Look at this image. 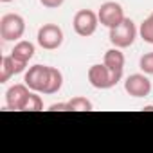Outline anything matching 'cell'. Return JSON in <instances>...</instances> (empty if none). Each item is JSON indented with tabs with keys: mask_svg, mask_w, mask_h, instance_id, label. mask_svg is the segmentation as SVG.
Listing matches in <instances>:
<instances>
[{
	"mask_svg": "<svg viewBox=\"0 0 153 153\" xmlns=\"http://www.w3.org/2000/svg\"><path fill=\"white\" fill-rule=\"evenodd\" d=\"M137 27L133 24L131 18H124L119 25L110 29V42L114 47L117 49H126L130 45H133L135 38H137Z\"/></svg>",
	"mask_w": 153,
	"mask_h": 153,
	"instance_id": "1",
	"label": "cell"
},
{
	"mask_svg": "<svg viewBox=\"0 0 153 153\" xmlns=\"http://www.w3.org/2000/svg\"><path fill=\"white\" fill-rule=\"evenodd\" d=\"M25 33V20L16 13H7L0 18V36L6 42H16Z\"/></svg>",
	"mask_w": 153,
	"mask_h": 153,
	"instance_id": "2",
	"label": "cell"
},
{
	"mask_svg": "<svg viewBox=\"0 0 153 153\" xmlns=\"http://www.w3.org/2000/svg\"><path fill=\"white\" fill-rule=\"evenodd\" d=\"M97 24H99V16H97V13H94L90 9H79L74 15V20H72V27H74L76 34L83 36V38L92 36L97 29Z\"/></svg>",
	"mask_w": 153,
	"mask_h": 153,
	"instance_id": "3",
	"label": "cell"
},
{
	"mask_svg": "<svg viewBox=\"0 0 153 153\" xmlns=\"http://www.w3.org/2000/svg\"><path fill=\"white\" fill-rule=\"evenodd\" d=\"M88 83L97 88V90H108L112 87H115L119 81L115 79V76L110 72V68L105 63H96L88 68Z\"/></svg>",
	"mask_w": 153,
	"mask_h": 153,
	"instance_id": "4",
	"label": "cell"
},
{
	"mask_svg": "<svg viewBox=\"0 0 153 153\" xmlns=\"http://www.w3.org/2000/svg\"><path fill=\"white\" fill-rule=\"evenodd\" d=\"M38 45L45 51H56L63 43V31L56 24H45L38 29Z\"/></svg>",
	"mask_w": 153,
	"mask_h": 153,
	"instance_id": "5",
	"label": "cell"
},
{
	"mask_svg": "<svg viewBox=\"0 0 153 153\" xmlns=\"http://www.w3.org/2000/svg\"><path fill=\"white\" fill-rule=\"evenodd\" d=\"M49 76H51V67L47 65H33L29 67V70L25 72V85L33 90V92H45L47 83H49Z\"/></svg>",
	"mask_w": 153,
	"mask_h": 153,
	"instance_id": "6",
	"label": "cell"
},
{
	"mask_svg": "<svg viewBox=\"0 0 153 153\" xmlns=\"http://www.w3.org/2000/svg\"><path fill=\"white\" fill-rule=\"evenodd\" d=\"M97 16H99V24H103L108 29L119 25L126 18L123 6L117 4V2H105V4H101V7L97 11Z\"/></svg>",
	"mask_w": 153,
	"mask_h": 153,
	"instance_id": "7",
	"label": "cell"
},
{
	"mask_svg": "<svg viewBox=\"0 0 153 153\" xmlns=\"http://www.w3.org/2000/svg\"><path fill=\"white\" fill-rule=\"evenodd\" d=\"M31 88L27 85H13L7 88L6 92V105L9 110H16V112H24L25 110V105H27V99L31 96L29 92Z\"/></svg>",
	"mask_w": 153,
	"mask_h": 153,
	"instance_id": "8",
	"label": "cell"
},
{
	"mask_svg": "<svg viewBox=\"0 0 153 153\" xmlns=\"http://www.w3.org/2000/svg\"><path fill=\"white\" fill-rule=\"evenodd\" d=\"M124 90L131 97H146L151 92V81L144 74H131L124 81Z\"/></svg>",
	"mask_w": 153,
	"mask_h": 153,
	"instance_id": "9",
	"label": "cell"
},
{
	"mask_svg": "<svg viewBox=\"0 0 153 153\" xmlns=\"http://www.w3.org/2000/svg\"><path fill=\"white\" fill-rule=\"evenodd\" d=\"M103 63L110 68V72L115 76V79L121 81V78H123V70H124V54L121 52V49H117V47L108 49V51L105 52Z\"/></svg>",
	"mask_w": 153,
	"mask_h": 153,
	"instance_id": "10",
	"label": "cell"
},
{
	"mask_svg": "<svg viewBox=\"0 0 153 153\" xmlns=\"http://www.w3.org/2000/svg\"><path fill=\"white\" fill-rule=\"evenodd\" d=\"M25 67H27L25 63L15 59L11 54L9 56H2V59H0V83H7L11 76L24 72Z\"/></svg>",
	"mask_w": 153,
	"mask_h": 153,
	"instance_id": "11",
	"label": "cell"
},
{
	"mask_svg": "<svg viewBox=\"0 0 153 153\" xmlns=\"http://www.w3.org/2000/svg\"><path fill=\"white\" fill-rule=\"evenodd\" d=\"M11 56H13L15 59H18V61H22V63L27 65L29 59H33V56H34V45H33L31 42H27V40H20V42L13 47Z\"/></svg>",
	"mask_w": 153,
	"mask_h": 153,
	"instance_id": "12",
	"label": "cell"
},
{
	"mask_svg": "<svg viewBox=\"0 0 153 153\" xmlns=\"http://www.w3.org/2000/svg\"><path fill=\"white\" fill-rule=\"evenodd\" d=\"M61 85H63V74H61L58 68L51 67L49 83H47V88H45V92H43V94H56V92H59V90H61Z\"/></svg>",
	"mask_w": 153,
	"mask_h": 153,
	"instance_id": "13",
	"label": "cell"
},
{
	"mask_svg": "<svg viewBox=\"0 0 153 153\" xmlns=\"http://www.w3.org/2000/svg\"><path fill=\"white\" fill-rule=\"evenodd\" d=\"M67 105H68V110H74V112H90L94 108L92 103L87 97H81V96L72 97L70 101H67Z\"/></svg>",
	"mask_w": 153,
	"mask_h": 153,
	"instance_id": "14",
	"label": "cell"
},
{
	"mask_svg": "<svg viewBox=\"0 0 153 153\" xmlns=\"http://www.w3.org/2000/svg\"><path fill=\"white\" fill-rule=\"evenodd\" d=\"M139 34H140V38H142L146 43H153V13L140 24Z\"/></svg>",
	"mask_w": 153,
	"mask_h": 153,
	"instance_id": "15",
	"label": "cell"
},
{
	"mask_svg": "<svg viewBox=\"0 0 153 153\" xmlns=\"http://www.w3.org/2000/svg\"><path fill=\"white\" fill-rule=\"evenodd\" d=\"M139 67H140V70H142L144 74L153 76V52L142 54L140 59H139Z\"/></svg>",
	"mask_w": 153,
	"mask_h": 153,
	"instance_id": "16",
	"label": "cell"
},
{
	"mask_svg": "<svg viewBox=\"0 0 153 153\" xmlns=\"http://www.w3.org/2000/svg\"><path fill=\"white\" fill-rule=\"evenodd\" d=\"M25 110H29V112H40V110H43V101L38 96V92H31V96L27 99V105H25Z\"/></svg>",
	"mask_w": 153,
	"mask_h": 153,
	"instance_id": "17",
	"label": "cell"
},
{
	"mask_svg": "<svg viewBox=\"0 0 153 153\" xmlns=\"http://www.w3.org/2000/svg\"><path fill=\"white\" fill-rule=\"evenodd\" d=\"M63 2L65 0H40V4L43 7H47V9H56V7L63 6Z\"/></svg>",
	"mask_w": 153,
	"mask_h": 153,
	"instance_id": "18",
	"label": "cell"
},
{
	"mask_svg": "<svg viewBox=\"0 0 153 153\" xmlns=\"http://www.w3.org/2000/svg\"><path fill=\"white\" fill-rule=\"evenodd\" d=\"M65 110H68L67 103H54L49 106V112H65Z\"/></svg>",
	"mask_w": 153,
	"mask_h": 153,
	"instance_id": "19",
	"label": "cell"
},
{
	"mask_svg": "<svg viewBox=\"0 0 153 153\" xmlns=\"http://www.w3.org/2000/svg\"><path fill=\"white\" fill-rule=\"evenodd\" d=\"M144 110L146 112H153V106H144Z\"/></svg>",
	"mask_w": 153,
	"mask_h": 153,
	"instance_id": "20",
	"label": "cell"
},
{
	"mask_svg": "<svg viewBox=\"0 0 153 153\" xmlns=\"http://www.w3.org/2000/svg\"><path fill=\"white\" fill-rule=\"evenodd\" d=\"M0 2H13V0H0Z\"/></svg>",
	"mask_w": 153,
	"mask_h": 153,
	"instance_id": "21",
	"label": "cell"
}]
</instances>
